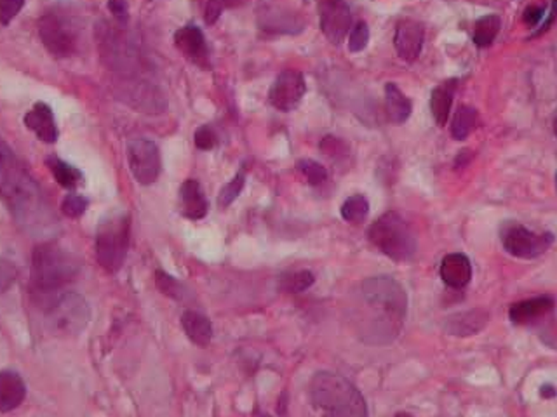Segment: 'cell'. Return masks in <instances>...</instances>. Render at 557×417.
I'll return each instance as SVG.
<instances>
[{
	"label": "cell",
	"instance_id": "36",
	"mask_svg": "<svg viewBox=\"0 0 557 417\" xmlns=\"http://www.w3.org/2000/svg\"><path fill=\"white\" fill-rule=\"evenodd\" d=\"M24 5V0H0V24L7 26L13 22Z\"/></svg>",
	"mask_w": 557,
	"mask_h": 417
},
{
	"label": "cell",
	"instance_id": "5",
	"mask_svg": "<svg viewBox=\"0 0 557 417\" xmlns=\"http://www.w3.org/2000/svg\"><path fill=\"white\" fill-rule=\"evenodd\" d=\"M368 239L394 261H409L417 252V239L401 214L390 211L375 221L368 230Z\"/></svg>",
	"mask_w": 557,
	"mask_h": 417
},
{
	"label": "cell",
	"instance_id": "31",
	"mask_svg": "<svg viewBox=\"0 0 557 417\" xmlns=\"http://www.w3.org/2000/svg\"><path fill=\"white\" fill-rule=\"evenodd\" d=\"M245 171H239L235 176L232 177V181H228L222 190H220V195H218V205L220 207H228L235 198L241 195L243 188H245Z\"/></svg>",
	"mask_w": 557,
	"mask_h": 417
},
{
	"label": "cell",
	"instance_id": "16",
	"mask_svg": "<svg viewBox=\"0 0 557 417\" xmlns=\"http://www.w3.org/2000/svg\"><path fill=\"white\" fill-rule=\"evenodd\" d=\"M24 126L44 143H56L60 136L54 113L45 103H35L32 107V110L24 115Z\"/></svg>",
	"mask_w": 557,
	"mask_h": 417
},
{
	"label": "cell",
	"instance_id": "42",
	"mask_svg": "<svg viewBox=\"0 0 557 417\" xmlns=\"http://www.w3.org/2000/svg\"><path fill=\"white\" fill-rule=\"evenodd\" d=\"M254 417H270V416H268V414H264V412H256V414H254Z\"/></svg>",
	"mask_w": 557,
	"mask_h": 417
},
{
	"label": "cell",
	"instance_id": "43",
	"mask_svg": "<svg viewBox=\"0 0 557 417\" xmlns=\"http://www.w3.org/2000/svg\"><path fill=\"white\" fill-rule=\"evenodd\" d=\"M396 417H413V416H409V414H406V412H399V414H398V416Z\"/></svg>",
	"mask_w": 557,
	"mask_h": 417
},
{
	"label": "cell",
	"instance_id": "24",
	"mask_svg": "<svg viewBox=\"0 0 557 417\" xmlns=\"http://www.w3.org/2000/svg\"><path fill=\"white\" fill-rule=\"evenodd\" d=\"M45 164L51 169L54 179L58 181V185L67 188V190H75V188H79L84 183V176H82V173L77 167H73V166H70L67 162L60 160L54 155L47 156Z\"/></svg>",
	"mask_w": 557,
	"mask_h": 417
},
{
	"label": "cell",
	"instance_id": "3",
	"mask_svg": "<svg viewBox=\"0 0 557 417\" xmlns=\"http://www.w3.org/2000/svg\"><path fill=\"white\" fill-rule=\"evenodd\" d=\"M309 395L313 405L322 411V417H368L364 396L340 374H315Z\"/></svg>",
	"mask_w": 557,
	"mask_h": 417
},
{
	"label": "cell",
	"instance_id": "12",
	"mask_svg": "<svg viewBox=\"0 0 557 417\" xmlns=\"http://www.w3.org/2000/svg\"><path fill=\"white\" fill-rule=\"evenodd\" d=\"M305 90L307 86L303 75L296 70H284L274 81L268 92V100L275 110L291 111L300 105L302 98L305 96Z\"/></svg>",
	"mask_w": 557,
	"mask_h": 417
},
{
	"label": "cell",
	"instance_id": "6",
	"mask_svg": "<svg viewBox=\"0 0 557 417\" xmlns=\"http://www.w3.org/2000/svg\"><path fill=\"white\" fill-rule=\"evenodd\" d=\"M131 224L128 214H111L96 232V260L103 270L115 273L122 268L130 249Z\"/></svg>",
	"mask_w": 557,
	"mask_h": 417
},
{
	"label": "cell",
	"instance_id": "11",
	"mask_svg": "<svg viewBox=\"0 0 557 417\" xmlns=\"http://www.w3.org/2000/svg\"><path fill=\"white\" fill-rule=\"evenodd\" d=\"M319 22L322 33L330 43H343L352 26L349 4L345 0H319Z\"/></svg>",
	"mask_w": 557,
	"mask_h": 417
},
{
	"label": "cell",
	"instance_id": "37",
	"mask_svg": "<svg viewBox=\"0 0 557 417\" xmlns=\"http://www.w3.org/2000/svg\"><path fill=\"white\" fill-rule=\"evenodd\" d=\"M16 277H18L16 266L0 258V294H4L5 290L13 287V284L16 282Z\"/></svg>",
	"mask_w": 557,
	"mask_h": 417
},
{
	"label": "cell",
	"instance_id": "13",
	"mask_svg": "<svg viewBox=\"0 0 557 417\" xmlns=\"http://www.w3.org/2000/svg\"><path fill=\"white\" fill-rule=\"evenodd\" d=\"M425 28L415 20H402L396 28L394 45L404 62H415L424 47Z\"/></svg>",
	"mask_w": 557,
	"mask_h": 417
},
{
	"label": "cell",
	"instance_id": "28",
	"mask_svg": "<svg viewBox=\"0 0 557 417\" xmlns=\"http://www.w3.org/2000/svg\"><path fill=\"white\" fill-rule=\"evenodd\" d=\"M315 282L312 271L309 270H298L293 271L290 275H284L281 279V289L286 292H303L307 289H311Z\"/></svg>",
	"mask_w": 557,
	"mask_h": 417
},
{
	"label": "cell",
	"instance_id": "40",
	"mask_svg": "<svg viewBox=\"0 0 557 417\" xmlns=\"http://www.w3.org/2000/svg\"><path fill=\"white\" fill-rule=\"evenodd\" d=\"M288 402H290V395H288V392H283L281 396H279V400H277V412H279V416H288V405H290Z\"/></svg>",
	"mask_w": 557,
	"mask_h": 417
},
{
	"label": "cell",
	"instance_id": "19",
	"mask_svg": "<svg viewBox=\"0 0 557 417\" xmlns=\"http://www.w3.org/2000/svg\"><path fill=\"white\" fill-rule=\"evenodd\" d=\"M552 309H554V299L549 296H540L528 301L515 303L509 311V317L515 326H530L536 320L543 318L545 315H549Z\"/></svg>",
	"mask_w": 557,
	"mask_h": 417
},
{
	"label": "cell",
	"instance_id": "38",
	"mask_svg": "<svg viewBox=\"0 0 557 417\" xmlns=\"http://www.w3.org/2000/svg\"><path fill=\"white\" fill-rule=\"evenodd\" d=\"M109 9H110V13L117 22H128V18H130V0H109Z\"/></svg>",
	"mask_w": 557,
	"mask_h": 417
},
{
	"label": "cell",
	"instance_id": "33",
	"mask_svg": "<svg viewBox=\"0 0 557 417\" xmlns=\"http://www.w3.org/2000/svg\"><path fill=\"white\" fill-rule=\"evenodd\" d=\"M368 43H370L368 24L364 22L357 23L351 32V37H349V51L351 52H360L362 49H366Z\"/></svg>",
	"mask_w": 557,
	"mask_h": 417
},
{
	"label": "cell",
	"instance_id": "27",
	"mask_svg": "<svg viewBox=\"0 0 557 417\" xmlns=\"http://www.w3.org/2000/svg\"><path fill=\"white\" fill-rule=\"evenodd\" d=\"M370 213V202L362 195H352L341 205V218L349 223H360Z\"/></svg>",
	"mask_w": 557,
	"mask_h": 417
},
{
	"label": "cell",
	"instance_id": "29",
	"mask_svg": "<svg viewBox=\"0 0 557 417\" xmlns=\"http://www.w3.org/2000/svg\"><path fill=\"white\" fill-rule=\"evenodd\" d=\"M298 171L305 176V179L309 181V185L317 186V185H322L326 179H328V171L324 166H321L319 162H315L312 158H302L298 160L296 164Z\"/></svg>",
	"mask_w": 557,
	"mask_h": 417
},
{
	"label": "cell",
	"instance_id": "20",
	"mask_svg": "<svg viewBox=\"0 0 557 417\" xmlns=\"http://www.w3.org/2000/svg\"><path fill=\"white\" fill-rule=\"evenodd\" d=\"M26 386L22 375L11 371L0 373V412H11L24 402Z\"/></svg>",
	"mask_w": 557,
	"mask_h": 417
},
{
	"label": "cell",
	"instance_id": "32",
	"mask_svg": "<svg viewBox=\"0 0 557 417\" xmlns=\"http://www.w3.org/2000/svg\"><path fill=\"white\" fill-rule=\"evenodd\" d=\"M88 205H90V200L84 197V195L68 194L65 200H63V204H62V209H63V213L67 214L68 218L77 220V218H81L86 213Z\"/></svg>",
	"mask_w": 557,
	"mask_h": 417
},
{
	"label": "cell",
	"instance_id": "30",
	"mask_svg": "<svg viewBox=\"0 0 557 417\" xmlns=\"http://www.w3.org/2000/svg\"><path fill=\"white\" fill-rule=\"evenodd\" d=\"M156 284L157 289L164 296H168L171 299H177V301H183L185 299V289H183V286L179 284L175 277H171V275H168V273L158 270L156 273Z\"/></svg>",
	"mask_w": 557,
	"mask_h": 417
},
{
	"label": "cell",
	"instance_id": "10",
	"mask_svg": "<svg viewBox=\"0 0 557 417\" xmlns=\"http://www.w3.org/2000/svg\"><path fill=\"white\" fill-rule=\"evenodd\" d=\"M128 162L134 179L139 185H152L160 175V154L156 143L147 137H138L128 145Z\"/></svg>",
	"mask_w": 557,
	"mask_h": 417
},
{
	"label": "cell",
	"instance_id": "1",
	"mask_svg": "<svg viewBox=\"0 0 557 417\" xmlns=\"http://www.w3.org/2000/svg\"><path fill=\"white\" fill-rule=\"evenodd\" d=\"M360 298L370 309V318L362 320V339L370 345L392 343L408 313L404 287L392 277H371L360 284Z\"/></svg>",
	"mask_w": 557,
	"mask_h": 417
},
{
	"label": "cell",
	"instance_id": "18",
	"mask_svg": "<svg viewBox=\"0 0 557 417\" xmlns=\"http://www.w3.org/2000/svg\"><path fill=\"white\" fill-rule=\"evenodd\" d=\"M179 200H181V213L188 220H202L209 211L207 198L204 195L197 179H187L181 185Z\"/></svg>",
	"mask_w": 557,
	"mask_h": 417
},
{
	"label": "cell",
	"instance_id": "21",
	"mask_svg": "<svg viewBox=\"0 0 557 417\" xmlns=\"http://www.w3.org/2000/svg\"><path fill=\"white\" fill-rule=\"evenodd\" d=\"M181 326H183L185 334L188 336V339L194 345L206 348L211 343V339H213V326H211L209 318L204 317L199 311L187 309L181 315Z\"/></svg>",
	"mask_w": 557,
	"mask_h": 417
},
{
	"label": "cell",
	"instance_id": "41",
	"mask_svg": "<svg viewBox=\"0 0 557 417\" xmlns=\"http://www.w3.org/2000/svg\"><path fill=\"white\" fill-rule=\"evenodd\" d=\"M540 395L543 396V398H551V396H556V388H554V386H549V384H545V386H542V390H540Z\"/></svg>",
	"mask_w": 557,
	"mask_h": 417
},
{
	"label": "cell",
	"instance_id": "34",
	"mask_svg": "<svg viewBox=\"0 0 557 417\" xmlns=\"http://www.w3.org/2000/svg\"><path fill=\"white\" fill-rule=\"evenodd\" d=\"M239 0H207L206 4V11H204V22L207 24L218 22V18L222 16L223 9L237 5Z\"/></svg>",
	"mask_w": 557,
	"mask_h": 417
},
{
	"label": "cell",
	"instance_id": "23",
	"mask_svg": "<svg viewBox=\"0 0 557 417\" xmlns=\"http://www.w3.org/2000/svg\"><path fill=\"white\" fill-rule=\"evenodd\" d=\"M385 107L390 122L394 124H404L413 110L411 101L394 82H389L385 86Z\"/></svg>",
	"mask_w": 557,
	"mask_h": 417
},
{
	"label": "cell",
	"instance_id": "39",
	"mask_svg": "<svg viewBox=\"0 0 557 417\" xmlns=\"http://www.w3.org/2000/svg\"><path fill=\"white\" fill-rule=\"evenodd\" d=\"M543 18H545V7H542V5H530L523 14V20L528 26L540 24L543 22Z\"/></svg>",
	"mask_w": 557,
	"mask_h": 417
},
{
	"label": "cell",
	"instance_id": "15",
	"mask_svg": "<svg viewBox=\"0 0 557 417\" xmlns=\"http://www.w3.org/2000/svg\"><path fill=\"white\" fill-rule=\"evenodd\" d=\"M488 320H490L488 311L481 309V308L453 313L445 320L446 334L456 336V337L475 336L477 332H481L486 327Z\"/></svg>",
	"mask_w": 557,
	"mask_h": 417
},
{
	"label": "cell",
	"instance_id": "7",
	"mask_svg": "<svg viewBox=\"0 0 557 417\" xmlns=\"http://www.w3.org/2000/svg\"><path fill=\"white\" fill-rule=\"evenodd\" d=\"M90 320V305L77 292H67L56 298L45 313L47 327L56 336H77L88 327Z\"/></svg>",
	"mask_w": 557,
	"mask_h": 417
},
{
	"label": "cell",
	"instance_id": "9",
	"mask_svg": "<svg viewBox=\"0 0 557 417\" xmlns=\"http://www.w3.org/2000/svg\"><path fill=\"white\" fill-rule=\"evenodd\" d=\"M39 35L45 49L56 58H68L77 51L75 24L63 13H45L39 20Z\"/></svg>",
	"mask_w": 557,
	"mask_h": 417
},
{
	"label": "cell",
	"instance_id": "45",
	"mask_svg": "<svg viewBox=\"0 0 557 417\" xmlns=\"http://www.w3.org/2000/svg\"><path fill=\"white\" fill-rule=\"evenodd\" d=\"M556 188H557V175H556Z\"/></svg>",
	"mask_w": 557,
	"mask_h": 417
},
{
	"label": "cell",
	"instance_id": "35",
	"mask_svg": "<svg viewBox=\"0 0 557 417\" xmlns=\"http://www.w3.org/2000/svg\"><path fill=\"white\" fill-rule=\"evenodd\" d=\"M194 143L199 150H213L218 143V136L211 126H201L194 134Z\"/></svg>",
	"mask_w": 557,
	"mask_h": 417
},
{
	"label": "cell",
	"instance_id": "14",
	"mask_svg": "<svg viewBox=\"0 0 557 417\" xmlns=\"http://www.w3.org/2000/svg\"><path fill=\"white\" fill-rule=\"evenodd\" d=\"M175 44L181 51V54L194 65L202 66V68L209 66V51H207V44H206L201 28L194 24L179 28L175 33Z\"/></svg>",
	"mask_w": 557,
	"mask_h": 417
},
{
	"label": "cell",
	"instance_id": "26",
	"mask_svg": "<svg viewBox=\"0 0 557 417\" xmlns=\"http://www.w3.org/2000/svg\"><path fill=\"white\" fill-rule=\"evenodd\" d=\"M477 122V111L472 107H460L451 122V136L458 141H464L470 132L474 131Z\"/></svg>",
	"mask_w": 557,
	"mask_h": 417
},
{
	"label": "cell",
	"instance_id": "17",
	"mask_svg": "<svg viewBox=\"0 0 557 417\" xmlns=\"http://www.w3.org/2000/svg\"><path fill=\"white\" fill-rule=\"evenodd\" d=\"M439 273L446 286L451 289H464L468 286L472 279V264L466 254L453 252L443 260Z\"/></svg>",
	"mask_w": 557,
	"mask_h": 417
},
{
	"label": "cell",
	"instance_id": "2",
	"mask_svg": "<svg viewBox=\"0 0 557 417\" xmlns=\"http://www.w3.org/2000/svg\"><path fill=\"white\" fill-rule=\"evenodd\" d=\"M0 197L24 228H43L49 207L35 179L28 175L14 152L0 139Z\"/></svg>",
	"mask_w": 557,
	"mask_h": 417
},
{
	"label": "cell",
	"instance_id": "25",
	"mask_svg": "<svg viewBox=\"0 0 557 417\" xmlns=\"http://www.w3.org/2000/svg\"><path fill=\"white\" fill-rule=\"evenodd\" d=\"M502 22L496 14H488L483 16L479 22L475 23V30H474V44L477 47H490L496 35L500 33Z\"/></svg>",
	"mask_w": 557,
	"mask_h": 417
},
{
	"label": "cell",
	"instance_id": "44",
	"mask_svg": "<svg viewBox=\"0 0 557 417\" xmlns=\"http://www.w3.org/2000/svg\"><path fill=\"white\" fill-rule=\"evenodd\" d=\"M554 134H556L557 136V117H556V120H554Z\"/></svg>",
	"mask_w": 557,
	"mask_h": 417
},
{
	"label": "cell",
	"instance_id": "8",
	"mask_svg": "<svg viewBox=\"0 0 557 417\" xmlns=\"http://www.w3.org/2000/svg\"><path fill=\"white\" fill-rule=\"evenodd\" d=\"M500 241L504 243L505 251L519 260H535L554 243L552 233H535L526 226L505 221L500 228Z\"/></svg>",
	"mask_w": 557,
	"mask_h": 417
},
{
	"label": "cell",
	"instance_id": "22",
	"mask_svg": "<svg viewBox=\"0 0 557 417\" xmlns=\"http://www.w3.org/2000/svg\"><path fill=\"white\" fill-rule=\"evenodd\" d=\"M455 90H456V81H446L432 90L430 110H432V115L436 118L437 126H446V122L449 118Z\"/></svg>",
	"mask_w": 557,
	"mask_h": 417
},
{
	"label": "cell",
	"instance_id": "4",
	"mask_svg": "<svg viewBox=\"0 0 557 417\" xmlns=\"http://www.w3.org/2000/svg\"><path fill=\"white\" fill-rule=\"evenodd\" d=\"M81 271L79 260L54 242L35 247L32 256V287L37 292H54L72 282Z\"/></svg>",
	"mask_w": 557,
	"mask_h": 417
}]
</instances>
